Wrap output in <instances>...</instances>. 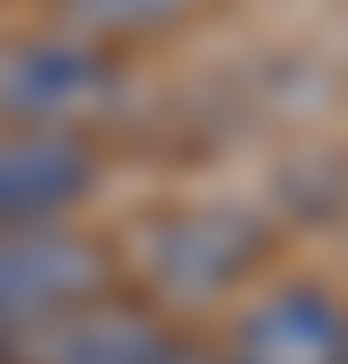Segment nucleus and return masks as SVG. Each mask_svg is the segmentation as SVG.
I'll list each match as a JSON object with an SVG mask.
<instances>
[{
  "label": "nucleus",
  "instance_id": "nucleus-1",
  "mask_svg": "<svg viewBox=\"0 0 348 364\" xmlns=\"http://www.w3.org/2000/svg\"><path fill=\"white\" fill-rule=\"evenodd\" d=\"M122 105V73L97 57V41H33L0 57V114L16 130H90Z\"/></svg>",
  "mask_w": 348,
  "mask_h": 364
},
{
  "label": "nucleus",
  "instance_id": "nucleus-2",
  "mask_svg": "<svg viewBox=\"0 0 348 364\" xmlns=\"http://www.w3.org/2000/svg\"><path fill=\"white\" fill-rule=\"evenodd\" d=\"M114 267H105L97 243L57 227H0V324H49L65 308H90L105 299Z\"/></svg>",
  "mask_w": 348,
  "mask_h": 364
},
{
  "label": "nucleus",
  "instance_id": "nucleus-3",
  "mask_svg": "<svg viewBox=\"0 0 348 364\" xmlns=\"http://www.w3.org/2000/svg\"><path fill=\"white\" fill-rule=\"evenodd\" d=\"M259 251H268V227L251 210H227V203L219 210H179V219H162L146 235V275L179 299H211V291L243 284L259 267Z\"/></svg>",
  "mask_w": 348,
  "mask_h": 364
},
{
  "label": "nucleus",
  "instance_id": "nucleus-4",
  "mask_svg": "<svg viewBox=\"0 0 348 364\" xmlns=\"http://www.w3.org/2000/svg\"><path fill=\"white\" fill-rule=\"evenodd\" d=\"M97 186V154L73 130H0V227H49Z\"/></svg>",
  "mask_w": 348,
  "mask_h": 364
},
{
  "label": "nucleus",
  "instance_id": "nucleus-5",
  "mask_svg": "<svg viewBox=\"0 0 348 364\" xmlns=\"http://www.w3.org/2000/svg\"><path fill=\"white\" fill-rule=\"evenodd\" d=\"M227 364H348V308L324 284H275L235 324Z\"/></svg>",
  "mask_w": 348,
  "mask_h": 364
},
{
  "label": "nucleus",
  "instance_id": "nucleus-6",
  "mask_svg": "<svg viewBox=\"0 0 348 364\" xmlns=\"http://www.w3.org/2000/svg\"><path fill=\"white\" fill-rule=\"evenodd\" d=\"M170 348V332L138 308L90 299V308H65L49 324H33V364H154Z\"/></svg>",
  "mask_w": 348,
  "mask_h": 364
},
{
  "label": "nucleus",
  "instance_id": "nucleus-7",
  "mask_svg": "<svg viewBox=\"0 0 348 364\" xmlns=\"http://www.w3.org/2000/svg\"><path fill=\"white\" fill-rule=\"evenodd\" d=\"M194 0H65L81 41H114V33H154V25H179Z\"/></svg>",
  "mask_w": 348,
  "mask_h": 364
},
{
  "label": "nucleus",
  "instance_id": "nucleus-8",
  "mask_svg": "<svg viewBox=\"0 0 348 364\" xmlns=\"http://www.w3.org/2000/svg\"><path fill=\"white\" fill-rule=\"evenodd\" d=\"M154 364H211V356H194V348H179V340H170V348H162Z\"/></svg>",
  "mask_w": 348,
  "mask_h": 364
}]
</instances>
